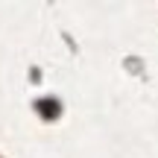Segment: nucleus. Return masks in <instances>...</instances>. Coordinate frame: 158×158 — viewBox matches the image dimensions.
<instances>
[{
  "mask_svg": "<svg viewBox=\"0 0 158 158\" xmlns=\"http://www.w3.org/2000/svg\"><path fill=\"white\" fill-rule=\"evenodd\" d=\"M38 108H41V114H44V117H56V114H59V102H56V100L38 102Z\"/></svg>",
  "mask_w": 158,
  "mask_h": 158,
  "instance_id": "f257e3e1",
  "label": "nucleus"
}]
</instances>
